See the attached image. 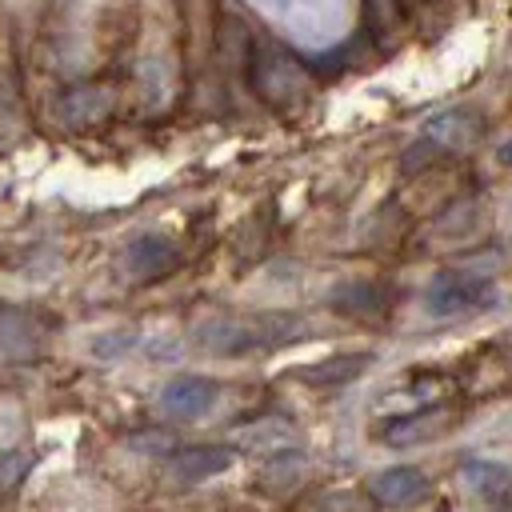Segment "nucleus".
Here are the masks:
<instances>
[{
  "label": "nucleus",
  "instance_id": "obj_1",
  "mask_svg": "<svg viewBox=\"0 0 512 512\" xmlns=\"http://www.w3.org/2000/svg\"><path fill=\"white\" fill-rule=\"evenodd\" d=\"M176 264H180L176 244L148 232V236H132V240L120 248V256H116V276L128 280V284H148V280L168 276Z\"/></svg>",
  "mask_w": 512,
  "mask_h": 512
},
{
  "label": "nucleus",
  "instance_id": "obj_2",
  "mask_svg": "<svg viewBox=\"0 0 512 512\" xmlns=\"http://www.w3.org/2000/svg\"><path fill=\"white\" fill-rule=\"evenodd\" d=\"M188 340L200 352H212V356H244V352H256L252 316H212V320H200L188 332Z\"/></svg>",
  "mask_w": 512,
  "mask_h": 512
},
{
  "label": "nucleus",
  "instance_id": "obj_3",
  "mask_svg": "<svg viewBox=\"0 0 512 512\" xmlns=\"http://www.w3.org/2000/svg\"><path fill=\"white\" fill-rule=\"evenodd\" d=\"M236 460V452L228 444H184V448H172L168 460H164V472L180 484H200L208 476H220L228 472Z\"/></svg>",
  "mask_w": 512,
  "mask_h": 512
},
{
  "label": "nucleus",
  "instance_id": "obj_4",
  "mask_svg": "<svg viewBox=\"0 0 512 512\" xmlns=\"http://www.w3.org/2000/svg\"><path fill=\"white\" fill-rule=\"evenodd\" d=\"M428 312L436 316H456V312H468L476 304H488L492 292L484 280L476 276H464V272H440L432 284H428Z\"/></svg>",
  "mask_w": 512,
  "mask_h": 512
},
{
  "label": "nucleus",
  "instance_id": "obj_5",
  "mask_svg": "<svg viewBox=\"0 0 512 512\" xmlns=\"http://www.w3.org/2000/svg\"><path fill=\"white\" fill-rule=\"evenodd\" d=\"M220 396V384L208 380V376H176L172 384H164L160 392V408L168 416H180V420H192V416H204Z\"/></svg>",
  "mask_w": 512,
  "mask_h": 512
},
{
  "label": "nucleus",
  "instance_id": "obj_6",
  "mask_svg": "<svg viewBox=\"0 0 512 512\" xmlns=\"http://www.w3.org/2000/svg\"><path fill=\"white\" fill-rule=\"evenodd\" d=\"M368 364H372V352H336V356H324V360L300 368V380L312 384V388H344V384H352Z\"/></svg>",
  "mask_w": 512,
  "mask_h": 512
},
{
  "label": "nucleus",
  "instance_id": "obj_7",
  "mask_svg": "<svg viewBox=\"0 0 512 512\" xmlns=\"http://www.w3.org/2000/svg\"><path fill=\"white\" fill-rule=\"evenodd\" d=\"M424 488H428V476H424L416 464H392V468H384V472H376V476L368 480V492H372V500H380V504H408V500H416Z\"/></svg>",
  "mask_w": 512,
  "mask_h": 512
},
{
  "label": "nucleus",
  "instance_id": "obj_8",
  "mask_svg": "<svg viewBox=\"0 0 512 512\" xmlns=\"http://www.w3.org/2000/svg\"><path fill=\"white\" fill-rule=\"evenodd\" d=\"M44 340V324L24 308H0V352L32 356Z\"/></svg>",
  "mask_w": 512,
  "mask_h": 512
},
{
  "label": "nucleus",
  "instance_id": "obj_9",
  "mask_svg": "<svg viewBox=\"0 0 512 512\" xmlns=\"http://www.w3.org/2000/svg\"><path fill=\"white\" fill-rule=\"evenodd\" d=\"M460 476H464V484L472 488V492H480V496H488V500H504L508 496V468L504 464H496V460H468L464 468H460Z\"/></svg>",
  "mask_w": 512,
  "mask_h": 512
},
{
  "label": "nucleus",
  "instance_id": "obj_10",
  "mask_svg": "<svg viewBox=\"0 0 512 512\" xmlns=\"http://www.w3.org/2000/svg\"><path fill=\"white\" fill-rule=\"evenodd\" d=\"M288 436H292V428L284 420H276V416H264V420H256L252 428L240 432V440L252 444V452H284Z\"/></svg>",
  "mask_w": 512,
  "mask_h": 512
},
{
  "label": "nucleus",
  "instance_id": "obj_11",
  "mask_svg": "<svg viewBox=\"0 0 512 512\" xmlns=\"http://www.w3.org/2000/svg\"><path fill=\"white\" fill-rule=\"evenodd\" d=\"M28 468H32V452H24V448L0 452V488H16Z\"/></svg>",
  "mask_w": 512,
  "mask_h": 512
},
{
  "label": "nucleus",
  "instance_id": "obj_12",
  "mask_svg": "<svg viewBox=\"0 0 512 512\" xmlns=\"http://www.w3.org/2000/svg\"><path fill=\"white\" fill-rule=\"evenodd\" d=\"M136 344H140V336L128 332V328H120V332L96 336V340H92V352H96L100 360H112V356H120V352H128V348H136Z\"/></svg>",
  "mask_w": 512,
  "mask_h": 512
},
{
  "label": "nucleus",
  "instance_id": "obj_13",
  "mask_svg": "<svg viewBox=\"0 0 512 512\" xmlns=\"http://www.w3.org/2000/svg\"><path fill=\"white\" fill-rule=\"evenodd\" d=\"M376 300H380V292H376L372 284H348L344 296H336V308H344V312H364V308L376 304Z\"/></svg>",
  "mask_w": 512,
  "mask_h": 512
},
{
  "label": "nucleus",
  "instance_id": "obj_14",
  "mask_svg": "<svg viewBox=\"0 0 512 512\" xmlns=\"http://www.w3.org/2000/svg\"><path fill=\"white\" fill-rule=\"evenodd\" d=\"M124 444H128L132 452H168V448H172V436H168V432H132Z\"/></svg>",
  "mask_w": 512,
  "mask_h": 512
}]
</instances>
